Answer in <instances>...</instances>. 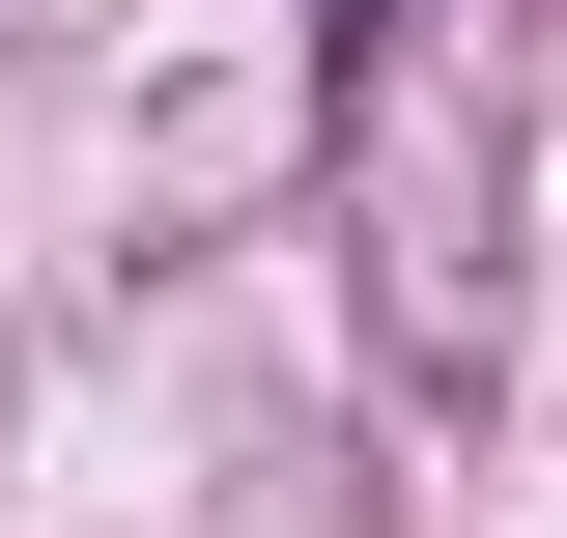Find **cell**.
Masks as SVG:
<instances>
[{"label":"cell","mask_w":567,"mask_h":538,"mask_svg":"<svg viewBox=\"0 0 567 538\" xmlns=\"http://www.w3.org/2000/svg\"><path fill=\"white\" fill-rule=\"evenodd\" d=\"M312 29H341V85H369V29H398V0H312Z\"/></svg>","instance_id":"cell-1"}]
</instances>
